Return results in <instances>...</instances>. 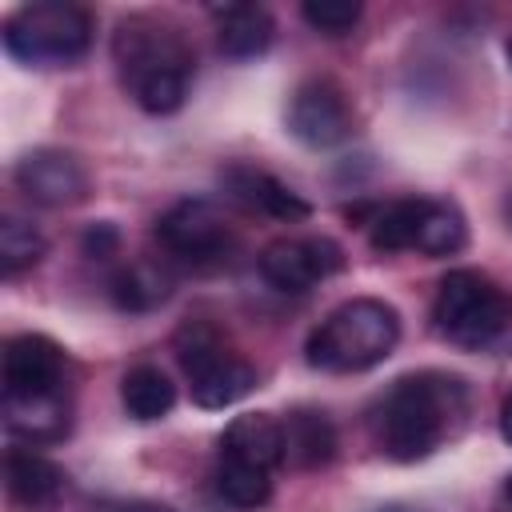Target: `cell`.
Here are the masks:
<instances>
[{
	"mask_svg": "<svg viewBox=\"0 0 512 512\" xmlns=\"http://www.w3.org/2000/svg\"><path fill=\"white\" fill-rule=\"evenodd\" d=\"M16 184L40 208H72L88 196V172L64 148H32L28 156H20Z\"/></svg>",
	"mask_w": 512,
	"mask_h": 512,
	"instance_id": "cell-10",
	"label": "cell"
},
{
	"mask_svg": "<svg viewBox=\"0 0 512 512\" xmlns=\"http://www.w3.org/2000/svg\"><path fill=\"white\" fill-rule=\"evenodd\" d=\"M112 60L136 104L152 116H172L192 80V52L176 28L156 16H128L112 32Z\"/></svg>",
	"mask_w": 512,
	"mask_h": 512,
	"instance_id": "cell-2",
	"label": "cell"
},
{
	"mask_svg": "<svg viewBox=\"0 0 512 512\" xmlns=\"http://www.w3.org/2000/svg\"><path fill=\"white\" fill-rule=\"evenodd\" d=\"M468 240V224L456 204L444 200H420V220H416V252L424 256H452Z\"/></svg>",
	"mask_w": 512,
	"mask_h": 512,
	"instance_id": "cell-19",
	"label": "cell"
},
{
	"mask_svg": "<svg viewBox=\"0 0 512 512\" xmlns=\"http://www.w3.org/2000/svg\"><path fill=\"white\" fill-rule=\"evenodd\" d=\"M64 388V348L40 332H20L4 344V392Z\"/></svg>",
	"mask_w": 512,
	"mask_h": 512,
	"instance_id": "cell-12",
	"label": "cell"
},
{
	"mask_svg": "<svg viewBox=\"0 0 512 512\" xmlns=\"http://www.w3.org/2000/svg\"><path fill=\"white\" fill-rule=\"evenodd\" d=\"M176 348H180V364L192 380V400L200 408H228L256 388V368L248 360H240L236 352H228L212 328H204V324L184 328Z\"/></svg>",
	"mask_w": 512,
	"mask_h": 512,
	"instance_id": "cell-6",
	"label": "cell"
},
{
	"mask_svg": "<svg viewBox=\"0 0 512 512\" xmlns=\"http://www.w3.org/2000/svg\"><path fill=\"white\" fill-rule=\"evenodd\" d=\"M168 288H172L168 276L156 264H148V260H136V264L120 268L112 276V284H108L112 304L124 308V312H148V308H156L160 300H168Z\"/></svg>",
	"mask_w": 512,
	"mask_h": 512,
	"instance_id": "cell-20",
	"label": "cell"
},
{
	"mask_svg": "<svg viewBox=\"0 0 512 512\" xmlns=\"http://www.w3.org/2000/svg\"><path fill=\"white\" fill-rule=\"evenodd\" d=\"M284 428V464L296 472H316L324 464H332L336 456V428L328 420V412L320 408H292Z\"/></svg>",
	"mask_w": 512,
	"mask_h": 512,
	"instance_id": "cell-16",
	"label": "cell"
},
{
	"mask_svg": "<svg viewBox=\"0 0 512 512\" xmlns=\"http://www.w3.org/2000/svg\"><path fill=\"white\" fill-rule=\"evenodd\" d=\"M216 492L232 508H260L272 500V472L240 464V460H220L216 468Z\"/></svg>",
	"mask_w": 512,
	"mask_h": 512,
	"instance_id": "cell-21",
	"label": "cell"
},
{
	"mask_svg": "<svg viewBox=\"0 0 512 512\" xmlns=\"http://www.w3.org/2000/svg\"><path fill=\"white\" fill-rule=\"evenodd\" d=\"M288 132L304 148H336L352 136V108L332 80H304L288 104Z\"/></svg>",
	"mask_w": 512,
	"mask_h": 512,
	"instance_id": "cell-9",
	"label": "cell"
},
{
	"mask_svg": "<svg viewBox=\"0 0 512 512\" xmlns=\"http://www.w3.org/2000/svg\"><path fill=\"white\" fill-rule=\"evenodd\" d=\"M156 240L176 260L208 264V260H220L228 252L232 228L212 200H180L156 220Z\"/></svg>",
	"mask_w": 512,
	"mask_h": 512,
	"instance_id": "cell-7",
	"label": "cell"
},
{
	"mask_svg": "<svg viewBox=\"0 0 512 512\" xmlns=\"http://www.w3.org/2000/svg\"><path fill=\"white\" fill-rule=\"evenodd\" d=\"M72 424V400L64 388L4 392V428L28 444H52Z\"/></svg>",
	"mask_w": 512,
	"mask_h": 512,
	"instance_id": "cell-13",
	"label": "cell"
},
{
	"mask_svg": "<svg viewBox=\"0 0 512 512\" xmlns=\"http://www.w3.org/2000/svg\"><path fill=\"white\" fill-rule=\"evenodd\" d=\"M468 392L456 376L444 372H412L400 376L372 408V436L388 460L412 464L432 456L452 424L464 416Z\"/></svg>",
	"mask_w": 512,
	"mask_h": 512,
	"instance_id": "cell-1",
	"label": "cell"
},
{
	"mask_svg": "<svg viewBox=\"0 0 512 512\" xmlns=\"http://www.w3.org/2000/svg\"><path fill=\"white\" fill-rule=\"evenodd\" d=\"M92 44V16L72 0H32L4 20V48L20 64H72Z\"/></svg>",
	"mask_w": 512,
	"mask_h": 512,
	"instance_id": "cell-4",
	"label": "cell"
},
{
	"mask_svg": "<svg viewBox=\"0 0 512 512\" xmlns=\"http://www.w3.org/2000/svg\"><path fill=\"white\" fill-rule=\"evenodd\" d=\"M48 252V240L20 216H4L0 224V272L4 276H20L32 264H40V256Z\"/></svg>",
	"mask_w": 512,
	"mask_h": 512,
	"instance_id": "cell-23",
	"label": "cell"
},
{
	"mask_svg": "<svg viewBox=\"0 0 512 512\" xmlns=\"http://www.w3.org/2000/svg\"><path fill=\"white\" fill-rule=\"evenodd\" d=\"M360 12H364V8H360L356 0H308V4H300L304 24L316 28V32H324V36H344V32H352L356 20H360Z\"/></svg>",
	"mask_w": 512,
	"mask_h": 512,
	"instance_id": "cell-24",
	"label": "cell"
},
{
	"mask_svg": "<svg viewBox=\"0 0 512 512\" xmlns=\"http://www.w3.org/2000/svg\"><path fill=\"white\" fill-rule=\"evenodd\" d=\"M120 512H168V508H160V504H128Z\"/></svg>",
	"mask_w": 512,
	"mask_h": 512,
	"instance_id": "cell-28",
	"label": "cell"
},
{
	"mask_svg": "<svg viewBox=\"0 0 512 512\" xmlns=\"http://www.w3.org/2000/svg\"><path fill=\"white\" fill-rule=\"evenodd\" d=\"M216 16V44L232 60H248L268 52L272 44V16L260 4H220L212 8Z\"/></svg>",
	"mask_w": 512,
	"mask_h": 512,
	"instance_id": "cell-17",
	"label": "cell"
},
{
	"mask_svg": "<svg viewBox=\"0 0 512 512\" xmlns=\"http://www.w3.org/2000/svg\"><path fill=\"white\" fill-rule=\"evenodd\" d=\"M500 436L512 444V396L504 400V408H500Z\"/></svg>",
	"mask_w": 512,
	"mask_h": 512,
	"instance_id": "cell-27",
	"label": "cell"
},
{
	"mask_svg": "<svg viewBox=\"0 0 512 512\" xmlns=\"http://www.w3.org/2000/svg\"><path fill=\"white\" fill-rule=\"evenodd\" d=\"M436 332L460 348H480L496 340L508 324V296L476 268H452L432 300Z\"/></svg>",
	"mask_w": 512,
	"mask_h": 512,
	"instance_id": "cell-5",
	"label": "cell"
},
{
	"mask_svg": "<svg viewBox=\"0 0 512 512\" xmlns=\"http://www.w3.org/2000/svg\"><path fill=\"white\" fill-rule=\"evenodd\" d=\"M220 460H240L252 468L272 472L284 464V428L268 412H244L236 416L220 436Z\"/></svg>",
	"mask_w": 512,
	"mask_h": 512,
	"instance_id": "cell-14",
	"label": "cell"
},
{
	"mask_svg": "<svg viewBox=\"0 0 512 512\" xmlns=\"http://www.w3.org/2000/svg\"><path fill=\"white\" fill-rule=\"evenodd\" d=\"M492 512H512V472L500 480V492H496V504H492Z\"/></svg>",
	"mask_w": 512,
	"mask_h": 512,
	"instance_id": "cell-26",
	"label": "cell"
},
{
	"mask_svg": "<svg viewBox=\"0 0 512 512\" xmlns=\"http://www.w3.org/2000/svg\"><path fill=\"white\" fill-rule=\"evenodd\" d=\"M508 220H512V200H508Z\"/></svg>",
	"mask_w": 512,
	"mask_h": 512,
	"instance_id": "cell-30",
	"label": "cell"
},
{
	"mask_svg": "<svg viewBox=\"0 0 512 512\" xmlns=\"http://www.w3.org/2000/svg\"><path fill=\"white\" fill-rule=\"evenodd\" d=\"M504 52H508V60H512V36H508V44H504Z\"/></svg>",
	"mask_w": 512,
	"mask_h": 512,
	"instance_id": "cell-29",
	"label": "cell"
},
{
	"mask_svg": "<svg viewBox=\"0 0 512 512\" xmlns=\"http://www.w3.org/2000/svg\"><path fill=\"white\" fill-rule=\"evenodd\" d=\"M416 220H420V200H396L380 208L368 220V240L376 252H408L416 244Z\"/></svg>",
	"mask_w": 512,
	"mask_h": 512,
	"instance_id": "cell-22",
	"label": "cell"
},
{
	"mask_svg": "<svg viewBox=\"0 0 512 512\" xmlns=\"http://www.w3.org/2000/svg\"><path fill=\"white\" fill-rule=\"evenodd\" d=\"M4 484H8V496L28 508V512H40V508H52L68 484L64 468L52 464L48 456L32 452V448H12L4 456Z\"/></svg>",
	"mask_w": 512,
	"mask_h": 512,
	"instance_id": "cell-15",
	"label": "cell"
},
{
	"mask_svg": "<svg viewBox=\"0 0 512 512\" xmlns=\"http://www.w3.org/2000/svg\"><path fill=\"white\" fill-rule=\"evenodd\" d=\"M120 400H124V408H128L132 420H144L148 424V420H160V416L172 412L176 384L156 364H136L120 380Z\"/></svg>",
	"mask_w": 512,
	"mask_h": 512,
	"instance_id": "cell-18",
	"label": "cell"
},
{
	"mask_svg": "<svg viewBox=\"0 0 512 512\" xmlns=\"http://www.w3.org/2000/svg\"><path fill=\"white\" fill-rule=\"evenodd\" d=\"M220 188L228 192V200H236L240 208H248L256 216H272V220H288V224L312 216V204L300 192H292L272 172L252 168V164H228L220 172Z\"/></svg>",
	"mask_w": 512,
	"mask_h": 512,
	"instance_id": "cell-11",
	"label": "cell"
},
{
	"mask_svg": "<svg viewBox=\"0 0 512 512\" xmlns=\"http://www.w3.org/2000/svg\"><path fill=\"white\" fill-rule=\"evenodd\" d=\"M400 340V316L392 304L356 296L332 308L308 336V364L320 372H368L392 356Z\"/></svg>",
	"mask_w": 512,
	"mask_h": 512,
	"instance_id": "cell-3",
	"label": "cell"
},
{
	"mask_svg": "<svg viewBox=\"0 0 512 512\" xmlns=\"http://www.w3.org/2000/svg\"><path fill=\"white\" fill-rule=\"evenodd\" d=\"M116 248H120V236H116L112 224H92L84 232V252L92 260H108V256H116Z\"/></svg>",
	"mask_w": 512,
	"mask_h": 512,
	"instance_id": "cell-25",
	"label": "cell"
},
{
	"mask_svg": "<svg viewBox=\"0 0 512 512\" xmlns=\"http://www.w3.org/2000/svg\"><path fill=\"white\" fill-rule=\"evenodd\" d=\"M344 268V252L336 240L328 236H308V240H276L264 248L260 256V276L276 288V292H308L320 280L336 276Z\"/></svg>",
	"mask_w": 512,
	"mask_h": 512,
	"instance_id": "cell-8",
	"label": "cell"
}]
</instances>
